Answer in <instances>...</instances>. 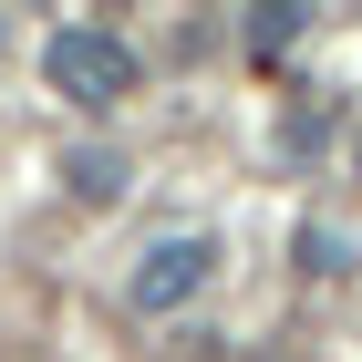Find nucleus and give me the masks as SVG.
I'll return each instance as SVG.
<instances>
[{
  "label": "nucleus",
  "instance_id": "39448f33",
  "mask_svg": "<svg viewBox=\"0 0 362 362\" xmlns=\"http://www.w3.org/2000/svg\"><path fill=\"white\" fill-rule=\"evenodd\" d=\"M300 269H341V238H332V228H300Z\"/></svg>",
  "mask_w": 362,
  "mask_h": 362
},
{
  "label": "nucleus",
  "instance_id": "f03ea898",
  "mask_svg": "<svg viewBox=\"0 0 362 362\" xmlns=\"http://www.w3.org/2000/svg\"><path fill=\"white\" fill-rule=\"evenodd\" d=\"M207 269H218V238H156L145 249V269H135V310H176V300H197L207 290Z\"/></svg>",
  "mask_w": 362,
  "mask_h": 362
},
{
  "label": "nucleus",
  "instance_id": "f257e3e1",
  "mask_svg": "<svg viewBox=\"0 0 362 362\" xmlns=\"http://www.w3.org/2000/svg\"><path fill=\"white\" fill-rule=\"evenodd\" d=\"M42 83H52L62 104L104 114V104H124V93H135V52H124L114 31H93V21H62L52 42H42Z\"/></svg>",
  "mask_w": 362,
  "mask_h": 362
},
{
  "label": "nucleus",
  "instance_id": "7ed1b4c3",
  "mask_svg": "<svg viewBox=\"0 0 362 362\" xmlns=\"http://www.w3.org/2000/svg\"><path fill=\"white\" fill-rule=\"evenodd\" d=\"M62 176H73V197H83V207H114V197H124V156H104V145H83Z\"/></svg>",
  "mask_w": 362,
  "mask_h": 362
},
{
  "label": "nucleus",
  "instance_id": "20e7f679",
  "mask_svg": "<svg viewBox=\"0 0 362 362\" xmlns=\"http://www.w3.org/2000/svg\"><path fill=\"white\" fill-rule=\"evenodd\" d=\"M290 31H300V11H290V0H269V11H259V52H279Z\"/></svg>",
  "mask_w": 362,
  "mask_h": 362
}]
</instances>
